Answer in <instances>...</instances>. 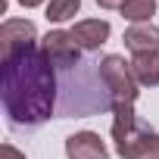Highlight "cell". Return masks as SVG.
Returning <instances> with one entry per match:
<instances>
[{
	"label": "cell",
	"mask_w": 159,
	"mask_h": 159,
	"mask_svg": "<svg viewBox=\"0 0 159 159\" xmlns=\"http://www.w3.org/2000/svg\"><path fill=\"white\" fill-rule=\"evenodd\" d=\"M56 66L41 44L16 50L0 62V103L10 128H38L56 109Z\"/></svg>",
	"instance_id": "1"
},
{
	"label": "cell",
	"mask_w": 159,
	"mask_h": 159,
	"mask_svg": "<svg viewBox=\"0 0 159 159\" xmlns=\"http://www.w3.org/2000/svg\"><path fill=\"white\" fill-rule=\"evenodd\" d=\"M66 159H109V150L97 131H75L66 137Z\"/></svg>",
	"instance_id": "6"
},
{
	"label": "cell",
	"mask_w": 159,
	"mask_h": 159,
	"mask_svg": "<svg viewBox=\"0 0 159 159\" xmlns=\"http://www.w3.org/2000/svg\"><path fill=\"white\" fill-rule=\"evenodd\" d=\"M38 47V28L31 19H7L0 25V56H10L16 50Z\"/></svg>",
	"instance_id": "5"
},
{
	"label": "cell",
	"mask_w": 159,
	"mask_h": 159,
	"mask_svg": "<svg viewBox=\"0 0 159 159\" xmlns=\"http://www.w3.org/2000/svg\"><path fill=\"white\" fill-rule=\"evenodd\" d=\"M0 159H25V153H19L13 143H3L0 147Z\"/></svg>",
	"instance_id": "12"
},
{
	"label": "cell",
	"mask_w": 159,
	"mask_h": 159,
	"mask_svg": "<svg viewBox=\"0 0 159 159\" xmlns=\"http://www.w3.org/2000/svg\"><path fill=\"white\" fill-rule=\"evenodd\" d=\"M78 10H81V0H50L47 3V22H69L78 16Z\"/></svg>",
	"instance_id": "11"
},
{
	"label": "cell",
	"mask_w": 159,
	"mask_h": 159,
	"mask_svg": "<svg viewBox=\"0 0 159 159\" xmlns=\"http://www.w3.org/2000/svg\"><path fill=\"white\" fill-rule=\"evenodd\" d=\"M119 13L131 25H143V22H150L156 16V0H125V7Z\"/></svg>",
	"instance_id": "10"
},
{
	"label": "cell",
	"mask_w": 159,
	"mask_h": 159,
	"mask_svg": "<svg viewBox=\"0 0 159 159\" xmlns=\"http://www.w3.org/2000/svg\"><path fill=\"white\" fill-rule=\"evenodd\" d=\"M41 50L44 56L56 66V69H75L78 59H81V47L72 38V31H62V28H53L41 38Z\"/></svg>",
	"instance_id": "4"
},
{
	"label": "cell",
	"mask_w": 159,
	"mask_h": 159,
	"mask_svg": "<svg viewBox=\"0 0 159 159\" xmlns=\"http://www.w3.org/2000/svg\"><path fill=\"white\" fill-rule=\"evenodd\" d=\"M19 3H22L25 10H34V7H41V3H50V0H19Z\"/></svg>",
	"instance_id": "14"
},
{
	"label": "cell",
	"mask_w": 159,
	"mask_h": 159,
	"mask_svg": "<svg viewBox=\"0 0 159 159\" xmlns=\"http://www.w3.org/2000/svg\"><path fill=\"white\" fill-rule=\"evenodd\" d=\"M112 143L122 159H147L159 147V134L134 112V106H112Z\"/></svg>",
	"instance_id": "2"
},
{
	"label": "cell",
	"mask_w": 159,
	"mask_h": 159,
	"mask_svg": "<svg viewBox=\"0 0 159 159\" xmlns=\"http://www.w3.org/2000/svg\"><path fill=\"white\" fill-rule=\"evenodd\" d=\"M109 34H112V28L106 19H81L72 25V38L78 41L81 50H100L109 41Z\"/></svg>",
	"instance_id": "7"
},
{
	"label": "cell",
	"mask_w": 159,
	"mask_h": 159,
	"mask_svg": "<svg viewBox=\"0 0 159 159\" xmlns=\"http://www.w3.org/2000/svg\"><path fill=\"white\" fill-rule=\"evenodd\" d=\"M147 159H159V147H156V150H153V153H150Z\"/></svg>",
	"instance_id": "15"
},
{
	"label": "cell",
	"mask_w": 159,
	"mask_h": 159,
	"mask_svg": "<svg viewBox=\"0 0 159 159\" xmlns=\"http://www.w3.org/2000/svg\"><path fill=\"white\" fill-rule=\"evenodd\" d=\"M97 7H100V10H122L125 0H97Z\"/></svg>",
	"instance_id": "13"
},
{
	"label": "cell",
	"mask_w": 159,
	"mask_h": 159,
	"mask_svg": "<svg viewBox=\"0 0 159 159\" xmlns=\"http://www.w3.org/2000/svg\"><path fill=\"white\" fill-rule=\"evenodd\" d=\"M125 47L137 56V53H156L159 50V28L153 22H143V25H128L125 34H122Z\"/></svg>",
	"instance_id": "8"
},
{
	"label": "cell",
	"mask_w": 159,
	"mask_h": 159,
	"mask_svg": "<svg viewBox=\"0 0 159 159\" xmlns=\"http://www.w3.org/2000/svg\"><path fill=\"white\" fill-rule=\"evenodd\" d=\"M100 81L109 91V106H134L140 97V84L131 72V62L119 53H106L100 59Z\"/></svg>",
	"instance_id": "3"
},
{
	"label": "cell",
	"mask_w": 159,
	"mask_h": 159,
	"mask_svg": "<svg viewBox=\"0 0 159 159\" xmlns=\"http://www.w3.org/2000/svg\"><path fill=\"white\" fill-rule=\"evenodd\" d=\"M131 72L140 88H159V50L156 53H137L131 59Z\"/></svg>",
	"instance_id": "9"
}]
</instances>
